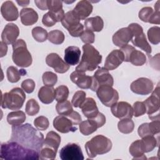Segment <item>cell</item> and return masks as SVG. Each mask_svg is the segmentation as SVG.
<instances>
[{
	"instance_id": "6da1fadb",
	"label": "cell",
	"mask_w": 160,
	"mask_h": 160,
	"mask_svg": "<svg viewBox=\"0 0 160 160\" xmlns=\"http://www.w3.org/2000/svg\"><path fill=\"white\" fill-rule=\"evenodd\" d=\"M44 139L42 133L29 123L12 126L11 137L9 141H15L26 148L39 152Z\"/></svg>"
},
{
	"instance_id": "7a4b0ae2",
	"label": "cell",
	"mask_w": 160,
	"mask_h": 160,
	"mask_svg": "<svg viewBox=\"0 0 160 160\" xmlns=\"http://www.w3.org/2000/svg\"><path fill=\"white\" fill-rule=\"evenodd\" d=\"M0 158L1 159H39L38 151L26 148L19 143L9 141L1 146Z\"/></svg>"
},
{
	"instance_id": "3957f363",
	"label": "cell",
	"mask_w": 160,
	"mask_h": 160,
	"mask_svg": "<svg viewBox=\"0 0 160 160\" xmlns=\"http://www.w3.org/2000/svg\"><path fill=\"white\" fill-rule=\"evenodd\" d=\"M83 54L79 65L76 68V71L86 72L92 71L102 61V56L92 45L86 44L82 46Z\"/></svg>"
},
{
	"instance_id": "277c9868",
	"label": "cell",
	"mask_w": 160,
	"mask_h": 160,
	"mask_svg": "<svg viewBox=\"0 0 160 160\" xmlns=\"http://www.w3.org/2000/svg\"><path fill=\"white\" fill-rule=\"evenodd\" d=\"M112 142L110 139L103 135L93 137L85 144V149L89 158H94L97 155L104 154L111 151Z\"/></svg>"
},
{
	"instance_id": "5b68a950",
	"label": "cell",
	"mask_w": 160,
	"mask_h": 160,
	"mask_svg": "<svg viewBox=\"0 0 160 160\" xmlns=\"http://www.w3.org/2000/svg\"><path fill=\"white\" fill-rule=\"evenodd\" d=\"M12 50V58L16 65L21 68H28L31 65L32 58L23 39H19L14 42Z\"/></svg>"
},
{
	"instance_id": "8992f818",
	"label": "cell",
	"mask_w": 160,
	"mask_h": 160,
	"mask_svg": "<svg viewBox=\"0 0 160 160\" xmlns=\"http://www.w3.org/2000/svg\"><path fill=\"white\" fill-rule=\"evenodd\" d=\"M25 99L26 94L24 90L19 88H15L9 92L2 94L1 107L10 110H19L22 107Z\"/></svg>"
},
{
	"instance_id": "52a82bcc",
	"label": "cell",
	"mask_w": 160,
	"mask_h": 160,
	"mask_svg": "<svg viewBox=\"0 0 160 160\" xmlns=\"http://www.w3.org/2000/svg\"><path fill=\"white\" fill-rule=\"evenodd\" d=\"M61 24L72 37H80L84 31V26L73 13L72 10L67 12L61 21Z\"/></svg>"
},
{
	"instance_id": "ba28073f",
	"label": "cell",
	"mask_w": 160,
	"mask_h": 160,
	"mask_svg": "<svg viewBox=\"0 0 160 160\" xmlns=\"http://www.w3.org/2000/svg\"><path fill=\"white\" fill-rule=\"evenodd\" d=\"M143 102L146 109V113L148 114L149 118L152 121L159 120L160 100L159 84L152 91L151 95Z\"/></svg>"
},
{
	"instance_id": "9c48e42d",
	"label": "cell",
	"mask_w": 160,
	"mask_h": 160,
	"mask_svg": "<svg viewBox=\"0 0 160 160\" xmlns=\"http://www.w3.org/2000/svg\"><path fill=\"white\" fill-rule=\"evenodd\" d=\"M105 123V116L99 112L94 118H89L87 120L81 121L79 124V131L83 135L88 136L95 132L98 128L102 127Z\"/></svg>"
},
{
	"instance_id": "30bf717a",
	"label": "cell",
	"mask_w": 160,
	"mask_h": 160,
	"mask_svg": "<svg viewBox=\"0 0 160 160\" xmlns=\"http://www.w3.org/2000/svg\"><path fill=\"white\" fill-rule=\"evenodd\" d=\"M96 94L101 102L107 107H111L119 99V93L112 86L102 85L96 90Z\"/></svg>"
},
{
	"instance_id": "8fae6325",
	"label": "cell",
	"mask_w": 160,
	"mask_h": 160,
	"mask_svg": "<svg viewBox=\"0 0 160 160\" xmlns=\"http://www.w3.org/2000/svg\"><path fill=\"white\" fill-rule=\"evenodd\" d=\"M92 78V82L91 89L93 91H96L98 88L102 85L113 86V78L109 72V71L104 68H98Z\"/></svg>"
},
{
	"instance_id": "7c38bea8",
	"label": "cell",
	"mask_w": 160,
	"mask_h": 160,
	"mask_svg": "<svg viewBox=\"0 0 160 160\" xmlns=\"http://www.w3.org/2000/svg\"><path fill=\"white\" fill-rule=\"evenodd\" d=\"M59 157L62 160H83L81 147L76 143H69L61 148Z\"/></svg>"
},
{
	"instance_id": "4fadbf2b",
	"label": "cell",
	"mask_w": 160,
	"mask_h": 160,
	"mask_svg": "<svg viewBox=\"0 0 160 160\" xmlns=\"http://www.w3.org/2000/svg\"><path fill=\"white\" fill-rule=\"evenodd\" d=\"M154 88L152 81L146 78H140L133 81L131 86V90L135 94L147 95L150 94Z\"/></svg>"
},
{
	"instance_id": "5bb4252c",
	"label": "cell",
	"mask_w": 160,
	"mask_h": 160,
	"mask_svg": "<svg viewBox=\"0 0 160 160\" xmlns=\"http://www.w3.org/2000/svg\"><path fill=\"white\" fill-rule=\"evenodd\" d=\"M111 111L113 116L119 119H131L133 116L132 106L127 102H117L111 106Z\"/></svg>"
},
{
	"instance_id": "9a60e30c",
	"label": "cell",
	"mask_w": 160,
	"mask_h": 160,
	"mask_svg": "<svg viewBox=\"0 0 160 160\" xmlns=\"http://www.w3.org/2000/svg\"><path fill=\"white\" fill-rule=\"evenodd\" d=\"M46 62L49 67L52 68L54 71L60 74L67 72L69 69V65L56 53L49 54L46 58Z\"/></svg>"
},
{
	"instance_id": "2e32d148",
	"label": "cell",
	"mask_w": 160,
	"mask_h": 160,
	"mask_svg": "<svg viewBox=\"0 0 160 160\" xmlns=\"http://www.w3.org/2000/svg\"><path fill=\"white\" fill-rule=\"evenodd\" d=\"M53 126L61 133H68L74 132L77 130V127L72 121L66 115H59L56 116L53 120Z\"/></svg>"
},
{
	"instance_id": "e0dca14e",
	"label": "cell",
	"mask_w": 160,
	"mask_h": 160,
	"mask_svg": "<svg viewBox=\"0 0 160 160\" xmlns=\"http://www.w3.org/2000/svg\"><path fill=\"white\" fill-rule=\"evenodd\" d=\"M19 34V29L14 23L7 24L1 34L2 41L7 44H12L17 41Z\"/></svg>"
},
{
	"instance_id": "ac0fdd59",
	"label": "cell",
	"mask_w": 160,
	"mask_h": 160,
	"mask_svg": "<svg viewBox=\"0 0 160 160\" xmlns=\"http://www.w3.org/2000/svg\"><path fill=\"white\" fill-rule=\"evenodd\" d=\"M133 34L128 28H122L117 31L112 36V42L114 44L119 48L128 44V42L132 40Z\"/></svg>"
},
{
	"instance_id": "d6986e66",
	"label": "cell",
	"mask_w": 160,
	"mask_h": 160,
	"mask_svg": "<svg viewBox=\"0 0 160 160\" xmlns=\"http://www.w3.org/2000/svg\"><path fill=\"white\" fill-rule=\"evenodd\" d=\"M123 61H124L123 52L120 49L113 50L106 57L104 63V68L108 71L114 70Z\"/></svg>"
},
{
	"instance_id": "ffe728a7",
	"label": "cell",
	"mask_w": 160,
	"mask_h": 160,
	"mask_svg": "<svg viewBox=\"0 0 160 160\" xmlns=\"http://www.w3.org/2000/svg\"><path fill=\"white\" fill-rule=\"evenodd\" d=\"M70 79L81 89H91L92 82V76H87L85 72L75 71L70 75Z\"/></svg>"
},
{
	"instance_id": "44dd1931",
	"label": "cell",
	"mask_w": 160,
	"mask_h": 160,
	"mask_svg": "<svg viewBox=\"0 0 160 160\" xmlns=\"http://www.w3.org/2000/svg\"><path fill=\"white\" fill-rule=\"evenodd\" d=\"M1 12L2 17L8 21H13L18 19L19 12L17 7L11 1H6L1 7Z\"/></svg>"
},
{
	"instance_id": "7402d4cb",
	"label": "cell",
	"mask_w": 160,
	"mask_h": 160,
	"mask_svg": "<svg viewBox=\"0 0 160 160\" xmlns=\"http://www.w3.org/2000/svg\"><path fill=\"white\" fill-rule=\"evenodd\" d=\"M160 131L159 120L152 121L151 122H146L140 125L138 129L139 137L143 138L146 136H154L159 134Z\"/></svg>"
},
{
	"instance_id": "603a6c76",
	"label": "cell",
	"mask_w": 160,
	"mask_h": 160,
	"mask_svg": "<svg viewBox=\"0 0 160 160\" xmlns=\"http://www.w3.org/2000/svg\"><path fill=\"white\" fill-rule=\"evenodd\" d=\"M92 9V5L89 1L82 0L78 2L72 11L79 20H84L91 14Z\"/></svg>"
},
{
	"instance_id": "cb8c5ba5",
	"label": "cell",
	"mask_w": 160,
	"mask_h": 160,
	"mask_svg": "<svg viewBox=\"0 0 160 160\" xmlns=\"http://www.w3.org/2000/svg\"><path fill=\"white\" fill-rule=\"evenodd\" d=\"M81 109L82 114L87 118H92L97 116L99 110L95 100L92 98H86L84 102L79 107Z\"/></svg>"
},
{
	"instance_id": "d4e9b609",
	"label": "cell",
	"mask_w": 160,
	"mask_h": 160,
	"mask_svg": "<svg viewBox=\"0 0 160 160\" xmlns=\"http://www.w3.org/2000/svg\"><path fill=\"white\" fill-rule=\"evenodd\" d=\"M81 51L77 46H69L64 51V60L69 66L78 64L79 61Z\"/></svg>"
},
{
	"instance_id": "484cf974",
	"label": "cell",
	"mask_w": 160,
	"mask_h": 160,
	"mask_svg": "<svg viewBox=\"0 0 160 160\" xmlns=\"http://www.w3.org/2000/svg\"><path fill=\"white\" fill-rule=\"evenodd\" d=\"M21 21L25 26H31L38 20V14L32 8H23L20 11Z\"/></svg>"
},
{
	"instance_id": "4316f807",
	"label": "cell",
	"mask_w": 160,
	"mask_h": 160,
	"mask_svg": "<svg viewBox=\"0 0 160 160\" xmlns=\"http://www.w3.org/2000/svg\"><path fill=\"white\" fill-rule=\"evenodd\" d=\"M38 98L44 104H50L55 99V89L53 87L44 86L38 91Z\"/></svg>"
},
{
	"instance_id": "83f0119b",
	"label": "cell",
	"mask_w": 160,
	"mask_h": 160,
	"mask_svg": "<svg viewBox=\"0 0 160 160\" xmlns=\"http://www.w3.org/2000/svg\"><path fill=\"white\" fill-rule=\"evenodd\" d=\"M131 42L135 46L144 51L149 56L151 53V47L148 42L145 34L142 32L133 36Z\"/></svg>"
},
{
	"instance_id": "f1b7e54d",
	"label": "cell",
	"mask_w": 160,
	"mask_h": 160,
	"mask_svg": "<svg viewBox=\"0 0 160 160\" xmlns=\"http://www.w3.org/2000/svg\"><path fill=\"white\" fill-rule=\"evenodd\" d=\"M84 26L86 30L92 32H99L104 27V21L100 16L91 17L86 19L84 21Z\"/></svg>"
},
{
	"instance_id": "f546056e",
	"label": "cell",
	"mask_w": 160,
	"mask_h": 160,
	"mask_svg": "<svg viewBox=\"0 0 160 160\" xmlns=\"http://www.w3.org/2000/svg\"><path fill=\"white\" fill-rule=\"evenodd\" d=\"M61 143V136L54 131H49L44 139L42 146L49 147L58 151Z\"/></svg>"
},
{
	"instance_id": "4dcf8cb0",
	"label": "cell",
	"mask_w": 160,
	"mask_h": 160,
	"mask_svg": "<svg viewBox=\"0 0 160 160\" xmlns=\"http://www.w3.org/2000/svg\"><path fill=\"white\" fill-rule=\"evenodd\" d=\"M129 153L133 157V159H146L141 140H136L131 144L129 147Z\"/></svg>"
},
{
	"instance_id": "1f68e13d",
	"label": "cell",
	"mask_w": 160,
	"mask_h": 160,
	"mask_svg": "<svg viewBox=\"0 0 160 160\" xmlns=\"http://www.w3.org/2000/svg\"><path fill=\"white\" fill-rule=\"evenodd\" d=\"M26 114L22 111H15L9 112L7 116L8 122L12 126H18L26 120Z\"/></svg>"
},
{
	"instance_id": "d6a6232c",
	"label": "cell",
	"mask_w": 160,
	"mask_h": 160,
	"mask_svg": "<svg viewBox=\"0 0 160 160\" xmlns=\"http://www.w3.org/2000/svg\"><path fill=\"white\" fill-rule=\"evenodd\" d=\"M129 62L136 66H142L146 62V55L141 51L134 49L130 55Z\"/></svg>"
},
{
	"instance_id": "836d02e7",
	"label": "cell",
	"mask_w": 160,
	"mask_h": 160,
	"mask_svg": "<svg viewBox=\"0 0 160 160\" xmlns=\"http://www.w3.org/2000/svg\"><path fill=\"white\" fill-rule=\"evenodd\" d=\"M118 128L121 132L123 134H129L134 130V123L131 119H122L118 122Z\"/></svg>"
},
{
	"instance_id": "e575fe53",
	"label": "cell",
	"mask_w": 160,
	"mask_h": 160,
	"mask_svg": "<svg viewBox=\"0 0 160 160\" xmlns=\"http://www.w3.org/2000/svg\"><path fill=\"white\" fill-rule=\"evenodd\" d=\"M24 74V69H21V71H19L16 67L11 66L7 69L6 71V75L8 81L10 82L14 83L19 81V80L21 79V76Z\"/></svg>"
},
{
	"instance_id": "d590c367",
	"label": "cell",
	"mask_w": 160,
	"mask_h": 160,
	"mask_svg": "<svg viewBox=\"0 0 160 160\" xmlns=\"http://www.w3.org/2000/svg\"><path fill=\"white\" fill-rule=\"evenodd\" d=\"M141 142L145 152L152 151L156 146H158V140L154 136H146L142 138Z\"/></svg>"
},
{
	"instance_id": "8d00e7d4",
	"label": "cell",
	"mask_w": 160,
	"mask_h": 160,
	"mask_svg": "<svg viewBox=\"0 0 160 160\" xmlns=\"http://www.w3.org/2000/svg\"><path fill=\"white\" fill-rule=\"evenodd\" d=\"M48 40L52 44H61L64 41V34L60 30H52L48 33Z\"/></svg>"
},
{
	"instance_id": "74e56055",
	"label": "cell",
	"mask_w": 160,
	"mask_h": 160,
	"mask_svg": "<svg viewBox=\"0 0 160 160\" xmlns=\"http://www.w3.org/2000/svg\"><path fill=\"white\" fill-rule=\"evenodd\" d=\"M56 109L59 115H67L73 111L72 104L68 100L58 102Z\"/></svg>"
},
{
	"instance_id": "f35d334b",
	"label": "cell",
	"mask_w": 160,
	"mask_h": 160,
	"mask_svg": "<svg viewBox=\"0 0 160 160\" xmlns=\"http://www.w3.org/2000/svg\"><path fill=\"white\" fill-rule=\"evenodd\" d=\"M32 35L33 38L36 41L42 42L46 40L48 36V33L44 28L39 26H36L32 29Z\"/></svg>"
},
{
	"instance_id": "ab89813d",
	"label": "cell",
	"mask_w": 160,
	"mask_h": 160,
	"mask_svg": "<svg viewBox=\"0 0 160 160\" xmlns=\"http://www.w3.org/2000/svg\"><path fill=\"white\" fill-rule=\"evenodd\" d=\"M148 38L151 43L158 44L160 42V28L158 26L150 28L148 31Z\"/></svg>"
},
{
	"instance_id": "60d3db41",
	"label": "cell",
	"mask_w": 160,
	"mask_h": 160,
	"mask_svg": "<svg viewBox=\"0 0 160 160\" xmlns=\"http://www.w3.org/2000/svg\"><path fill=\"white\" fill-rule=\"evenodd\" d=\"M69 89L66 86L61 85L55 89V99L58 102L67 100L69 96Z\"/></svg>"
},
{
	"instance_id": "b9f144b4",
	"label": "cell",
	"mask_w": 160,
	"mask_h": 160,
	"mask_svg": "<svg viewBox=\"0 0 160 160\" xmlns=\"http://www.w3.org/2000/svg\"><path fill=\"white\" fill-rule=\"evenodd\" d=\"M39 105L34 99H30L26 104V112L29 116H34L39 111Z\"/></svg>"
},
{
	"instance_id": "7bdbcfd3",
	"label": "cell",
	"mask_w": 160,
	"mask_h": 160,
	"mask_svg": "<svg viewBox=\"0 0 160 160\" xmlns=\"http://www.w3.org/2000/svg\"><path fill=\"white\" fill-rule=\"evenodd\" d=\"M39 153L40 159H54L56 156L57 151L49 147L42 146Z\"/></svg>"
},
{
	"instance_id": "ee69618b",
	"label": "cell",
	"mask_w": 160,
	"mask_h": 160,
	"mask_svg": "<svg viewBox=\"0 0 160 160\" xmlns=\"http://www.w3.org/2000/svg\"><path fill=\"white\" fill-rule=\"evenodd\" d=\"M42 79L45 86L53 87V86L57 82L58 76L55 73L51 71H46L43 73Z\"/></svg>"
},
{
	"instance_id": "f6af8a7d",
	"label": "cell",
	"mask_w": 160,
	"mask_h": 160,
	"mask_svg": "<svg viewBox=\"0 0 160 160\" xmlns=\"http://www.w3.org/2000/svg\"><path fill=\"white\" fill-rule=\"evenodd\" d=\"M86 99V92L83 91H76L72 98V105L75 108H79Z\"/></svg>"
},
{
	"instance_id": "bcb514c9",
	"label": "cell",
	"mask_w": 160,
	"mask_h": 160,
	"mask_svg": "<svg viewBox=\"0 0 160 160\" xmlns=\"http://www.w3.org/2000/svg\"><path fill=\"white\" fill-rule=\"evenodd\" d=\"M34 124L35 127L39 131L46 130L49 125L48 119L43 116L36 118L34 121Z\"/></svg>"
},
{
	"instance_id": "7dc6e473",
	"label": "cell",
	"mask_w": 160,
	"mask_h": 160,
	"mask_svg": "<svg viewBox=\"0 0 160 160\" xmlns=\"http://www.w3.org/2000/svg\"><path fill=\"white\" fill-rule=\"evenodd\" d=\"M154 12V10L151 7H144L139 12V18L143 22H148L151 16Z\"/></svg>"
},
{
	"instance_id": "c3c4849f",
	"label": "cell",
	"mask_w": 160,
	"mask_h": 160,
	"mask_svg": "<svg viewBox=\"0 0 160 160\" xmlns=\"http://www.w3.org/2000/svg\"><path fill=\"white\" fill-rule=\"evenodd\" d=\"M133 115L135 117H139L144 114L146 112V109L144 102L136 101L133 104L132 106Z\"/></svg>"
},
{
	"instance_id": "681fc988",
	"label": "cell",
	"mask_w": 160,
	"mask_h": 160,
	"mask_svg": "<svg viewBox=\"0 0 160 160\" xmlns=\"http://www.w3.org/2000/svg\"><path fill=\"white\" fill-rule=\"evenodd\" d=\"M80 38L84 43L90 44L94 42L95 35L93 32L89 30H85L81 34Z\"/></svg>"
},
{
	"instance_id": "f907efd6",
	"label": "cell",
	"mask_w": 160,
	"mask_h": 160,
	"mask_svg": "<svg viewBox=\"0 0 160 160\" xmlns=\"http://www.w3.org/2000/svg\"><path fill=\"white\" fill-rule=\"evenodd\" d=\"M48 8L49 12H57L62 9V1H48Z\"/></svg>"
},
{
	"instance_id": "816d5d0a",
	"label": "cell",
	"mask_w": 160,
	"mask_h": 160,
	"mask_svg": "<svg viewBox=\"0 0 160 160\" xmlns=\"http://www.w3.org/2000/svg\"><path fill=\"white\" fill-rule=\"evenodd\" d=\"M42 22L44 26L47 27H51L57 22V21L55 16L51 12L49 11L44 14L42 19Z\"/></svg>"
},
{
	"instance_id": "f5cc1de1",
	"label": "cell",
	"mask_w": 160,
	"mask_h": 160,
	"mask_svg": "<svg viewBox=\"0 0 160 160\" xmlns=\"http://www.w3.org/2000/svg\"><path fill=\"white\" fill-rule=\"evenodd\" d=\"M36 84L35 82L31 79H27L24 80L21 83V88L26 92L30 94L34 90Z\"/></svg>"
},
{
	"instance_id": "db71d44e",
	"label": "cell",
	"mask_w": 160,
	"mask_h": 160,
	"mask_svg": "<svg viewBox=\"0 0 160 160\" xmlns=\"http://www.w3.org/2000/svg\"><path fill=\"white\" fill-rule=\"evenodd\" d=\"M134 49H136L133 46H132L129 44L125 45V46H122V48H121L120 50L123 52L124 57V61L129 62V59L130 55H131V52Z\"/></svg>"
},
{
	"instance_id": "11a10c76",
	"label": "cell",
	"mask_w": 160,
	"mask_h": 160,
	"mask_svg": "<svg viewBox=\"0 0 160 160\" xmlns=\"http://www.w3.org/2000/svg\"><path fill=\"white\" fill-rule=\"evenodd\" d=\"M66 116H67L72 121L73 124L75 126L81 123V122L82 121L81 116L79 114V112H78L77 111H72L71 112H70L69 114H68Z\"/></svg>"
},
{
	"instance_id": "9f6ffc18",
	"label": "cell",
	"mask_w": 160,
	"mask_h": 160,
	"mask_svg": "<svg viewBox=\"0 0 160 160\" xmlns=\"http://www.w3.org/2000/svg\"><path fill=\"white\" fill-rule=\"evenodd\" d=\"M148 22L151 24H160V11L159 10H155L151 16Z\"/></svg>"
},
{
	"instance_id": "6f0895ef",
	"label": "cell",
	"mask_w": 160,
	"mask_h": 160,
	"mask_svg": "<svg viewBox=\"0 0 160 160\" xmlns=\"http://www.w3.org/2000/svg\"><path fill=\"white\" fill-rule=\"evenodd\" d=\"M35 4H36V6L40 9L41 10H47L48 8V1L44 0V1H34Z\"/></svg>"
},
{
	"instance_id": "680465c9",
	"label": "cell",
	"mask_w": 160,
	"mask_h": 160,
	"mask_svg": "<svg viewBox=\"0 0 160 160\" xmlns=\"http://www.w3.org/2000/svg\"><path fill=\"white\" fill-rule=\"evenodd\" d=\"M5 42L1 41L0 42V46H1V58L7 54L8 51V46Z\"/></svg>"
},
{
	"instance_id": "91938a15",
	"label": "cell",
	"mask_w": 160,
	"mask_h": 160,
	"mask_svg": "<svg viewBox=\"0 0 160 160\" xmlns=\"http://www.w3.org/2000/svg\"><path fill=\"white\" fill-rule=\"evenodd\" d=\"M17 2L19 4V6H22V7H25V6H27L29 3V1H17Z\"/></svg>"
}]
</instances>
